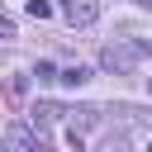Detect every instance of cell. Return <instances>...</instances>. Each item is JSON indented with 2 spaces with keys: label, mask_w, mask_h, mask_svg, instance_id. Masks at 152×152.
I'll return each instance as SVG.
<instances>
[{
  "label": "cell",
  "mask_w": 152,
  "mask_h": 152,
  "mask_svg": "<svg viewBox=\"0 0 152 152\" xmlns=\"http://www.w3.org/2000/svg\"><path fill=\"white\" fill-rule=\"evenodd\" d=\"M33 76H38V81H57V76H62V71H57V66H52V62H38V66H33Z\"/></svg>",
  "instance_id": "cell-6"
},
{
  "label": "cell",
  "mask_w": 152,
  "mask_h": 152,
  "mask_svg": "<svg viewBox=\"0 0 152 152\" xmlns=\"http://www.w3.org/2000/svg\"><path fill=\"white\" fill-rule=\"evenodd\" d=\"M138 5H142V10H152V0H138Z\"/></svg>",
  "instance_id": "cell-10"
},
{
  "label": "cell",
  "mask_w": 152,
  "mask_h": 152,
  "mask_svg": "<svg viewBox=\"0 0 152 152\" xmlns=\"http://www.w3.org/2000/svg\"><path fill=\"white\" fill-rule=\"evenodd\" d=\"M28 14H33V19H48L52 5H48V0H28Z\"/></svg>",
  "instance_id": "cell-7"
},
{
  "label": "cell",
  "mask_w": 152,
  "mask_h": 152,
  "mask_svg": "<svg viewBox=\"0 0 152 152\" xmlns=\"http://www.w3.org/2000/svg\"><path fill=\"white\" fill-rule=\"evenodd\" d=\"M5 142H10V152H48L43 133H33L28 124H14V128L5 133Z\"/></svg>",
  "instance_id": "cell-3"
},
{
  "label": "cell",
  "mask_w": 152,
  "mask_h": 152,
  "mask_svg": "<svg viewBox=\"0 0 152 152\" xmlns=\"http://www.w3.org/2000/svg\"><path fill=\"white\" fill-rule=\"evenodd\" d=\"M0 152H10V142H5V138H0Z\"/></svg>",
  "instance_id": "cell-9"
},
{
  "label": "cell",
  "mask_w": 152,
  "mask_h": 152,
  "mask_svg": "<svg viewBox=\"0 0 152 152\" xmlns=\"http://www.w3.org/2000/svg\"><path fill=\"white\" fill-rule=\"evenodd\" d=\"M0 38H14V24H10L5 14H0Z\"/></svg>",
  "instance_id": "cell-8"
},
{
  "label": "cell",
  "mask_w": 152,
  "mask_h": 152,
  "mask_svg": "<svg viewBox=\"0 0 152 152\" xmlns=\"http://www.w3.org/2000/svg\"><path fill=\"white\" fill-rule=\"evenodd\" d=\"M152 48L142 43V38H124V43H109L104 52H100V62H104V71H114V76H128L142 57H147Z\"/></svg>",
  "instance_id": "cell-1"
},
{
  "label": "cell",
  "mask_w": 152,
  "mask_h": 152,
  "mask_svg": "<svg viewBox=\"0 0 152 152\" xmlns=\"http://www.w3.org/2000/svg\"><path fill=\"white\" fill-rule=\"evenodd\" d=\"M62 19L71 28H86V24L100 19V0H62Z\"/></svg>",
  "instance_id": "cell-2"
},
{
  "label": "cell",
  "mask_w": 152,
  "mask_h": 152,
  "mask_svg": "<svg viewBox=\"0 0 152 152\" xmlns=\"http://www.w3.org/2000/svg\"><path fill=\"white\" fill-rule=\"evenodd\" d=\"M147 152H152V147H147Z\"/></svg>",
  "instance_id": "cell-11"
},
{
  "label": "cell",
  "mask_w": 152,
  "mask_h": 152,
  "mask_svg": "<svg viewBox=\"0 0 152 152\" xmlns=\"http://www.w3.org/2000/svg\"><path fill=\"white\" fill-rule=\"evenodd\" d=\"M57 81H62V86H71V90H76V86H86V81H90V71H86V66H66V71H62V76H57Z\"/></svg>",
  "instance_id": "cell-5"
},
{
  "label": "cell",
  "mask_w": 152,
  "mask_h": 152,
  "mask_svg": "<svg viewBox=\"0 0 152 152\" xmlns=\"http://www.w3.org/2000/svg\"><path fill=\"white\" fill-rule=\"evenodd\" d=\"M24 95H28V76H5V100L19 109L24 104Z\"/></svg>",
  "instance_id": "cell-4"
}]
</instances>
